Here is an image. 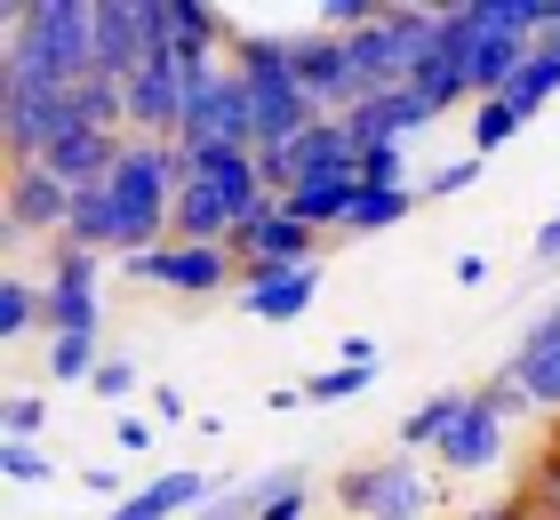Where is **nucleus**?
<instances>
[{"instance_id":"nucleus-7","label":"nucleus","mask_w":560,"mask_h":520,"mask_svg":"<svg viewBox=\"0 0 560 520\" xmlns=\"http://www.w3.org/2000/svg\"><path fill=\"white\" fill-rule=\"evenodd\" d=\"M345 505L369 512V520H417L424 512V481H417L409 457H385V464H369V473H345Z\"/></svg>"},{"instance_id":"nucleus-11","label":"nucleus","mask_w":560,"mask_h":520,"mask_svg":"<svg viewBox=\"0 0 560 520\" xmlns=\"http://www.w3.org/2000/svg\"><path fill=\"white\" fill-rule=\"evenodd\" d=\"M417 120H432V104L417 96V89H385V96H361V104H352V113H345V128H352V145H400V137H409V128Z\"/></svg>"},{"instance_id":"nucleus-32","label":"nucleus","mask_w":560,"mask_h":520,"mask_svg":"<svg viewBox=\"0 0 560 520\" xmlns=\"http://www.w3.org/2000/svg\"><path fill=\"white\" fill-rule=\"evenodd\" d=\"M129 384H137V369H129V360H96V393H129Z\"/></svg>"},{"instance_id":"nucleus-31","label":"nucleus","mask_w":560,"mask_h":520,"mask_svg":"<svg viewBox=\"0 0 560 520\" xmlns=\"http://www.w3.org/2000/svg\"><path fill=\"white\" fill-rule=\"evenodd\" d=\"M40 425H48V408H40V401H9V440H33Z\"/></svg>"},{"instance_id":"nucleus-22","label":"nucleus","mask_w":560,"mask_h":520,"mask_svg":"<svg viewBox=\"0 0 560 520\" xmlns=\"http://www.w3.org/2000/svg\"><path fill=\"white\" fill-rule=\"evenodd\" d=\"M400 217H409V193H376V185H361V200H352V217L345 224H361V232H385V224H400Z\"/></svg>"},{"instance_id":"nucleus-16","label":"nucleus","mask_w":560,"mask_h":520,"mask_svg":"<svg viewBox=\"0 0 560 520\" xmlns=\"http://www.w3.org/2000/svg\"><path fill=\"white\" fill-rule=\"evenodd\" d=\"M320 289V265H257L248 273V312L257 321H296Z\"/></svg>"},{"instance_id":"nucleus-8","label":"nucleus","mask_w":560,"mask_h":520,"mask_svg":"<svg viewBox=\"0 0 560 520\" xmlns=\"http://www.w3.org/2000/svg\"><path fill=\"white\" fill-rule=\"evenodd\" d=\"M192 89H200V65L152 57L137 81H129V120H144V128H185V96Z\"/></svg>"},{"instance_id":"nucleus-5","label":"nucleus","mask_w":560,"mask_h":520,"mask_svg":"<svg viewBox=\"0 0 560 520\" xmlns=\"http://www.w3.org/2000/svg\"><path fill=\"white\" fill-rule=\"evenodd\" d=\"M185 145H257V104H248V81H217L200 72V89L185 96Z\"/></svg>"},{"instance_id":"nucleus-9","label":"nucleus","mask_w":560,"mask_h":520,"mask_svg":"<svg viewBox=\"0 0 560 520\" xmlns=\"http://www.w3.org/2000/svg\"><path fill=\"white\" fill-rule=\"evenodd\" d=\"M144 24H152V57L176 65H200V48L217 41V9H200V0H144Z\"/></svg>"},{"instance_id":"nucleus-12","label":"nucleus","mask_w":560,"mask_h":520,"mask_svg":"<svg viewBox=\"0 0 560 520\" xmlns=\"http://www.w3.org/2000/svg\"><path fill=\"white\" fill-rule=\"evenodd\" d=\"M113 161H120V145H113V128H72V137H57L48 145V176L57 185H72V193H89V185H105L113 176Z\"/></svg>"},{"instance_id":"nucleus-26","label":"nucleus","mask_w":560,"mask_h":520,"mask_svg":"<svg viewBox=\"0 0 560 520\" xmlns=\"http://www.w3.org/2000/svg\"><path fill=\"white\" fill-rule=\"evenodd\" d=\"M33 312H40V297L24 289V280H9V289H0V336H24V328H33Z\"/></svg>"},{"instance_id":"nucleus-28","label":"nucleus","mask_w":560,"mask_h":520,"mask_svg":"<svg viewBox=\"0 0 560 520\" xmlns=\"http://www.w3.org/2000/svg\"><path fill=\"white\" fill-rule=\"evenodd\" d=\"M361 185H376V193L400 185V145H369L361 152Z\"/></svg>"},{"instance_id":"nucleus-13","label":"nucleus","mask_w":560,"mask_h":520,"mask_svg":"<svg viewBox=\"0 0 560 520\" xmlns=\"http://www.w3.org/2000/svg\"><path fill=\"white\" fill-rule=\"evenodd\" d=\"M48 224H72V185H57L48 169H16L9 176V232H48Z\"/></svg>"},{"instance_id":"nucleus-25","label":"nucleus","mask_w":560,"mask_h":520,"mask_svg":"<svg viewBox=\"0 0 560 520\" xmlns=\"http://www.w3.org/2000/svg\"><path fill=\"white\" fill-rule=\"evenodd\" d=\"M513 128H521V113H513L504 96H489V104H480V120H472V145H480V152H497L504 137H513Z\"/></svg>"},{"instance_id":"nucleus-1","label":"nucleus","mask_w":560,"mask_h":520,"mask_svg":"<svg viewBox=\"0 0 560 520\" xmlns=\"http://www.w3.org/2000/svg\"><path fill=\"white\" fill-rule=\"evenodd\" d=\"M265 193V161H248L241 145H185V161H176V232H185V249H217L224 232H241L257 217Z\"/></svg>"},{"instance_id":"nucleus-15","label":"nucleus","mask_w":560,"mask_h":520,"mask_svg":"<svg viewBox=\"0 0 560 520\" xmlns=\"http://www.w3.org/2000/svg\"><path fill=\"white\" fill-rule=\"evenodd\" d=\"M137 280H161V289H185V297H209L217 280H224V249H144Z\"/></svg>"},{"instance_id":"nucleus-23","label":"nucleus","mask_w":560,"mask_h":520,"mask_svg":"<svg viewBox=\"0 0 560 520\" xmlns=\"http://www.w3.org/2000/svg\"><path fill=\"white\" fill-rule=\"evenodd\" d=\"M272 488H280V473H265V481H248V488H233V497H217V505L200 512V520H257Z\"/></svg>"},{"instance_id":"nucleus-24","label":"nucleus","mask_w":560,"mask_h":520,"mask_svg":"<svg viewBox=\"0 0 560 520\" xmlns=\"http://www.w3.org/2000/svg\"><path fill=\"white\" fill-rule=\"evenodd\" d=\"M48 369H57V384L96 377V336H57V345H48Z\"/></svg>"},{"instance_id":"nucleus-6","label":"nucleus","mask_w":560,"mask_h":520,"mask_svg":"<svg viewBox=\"0 0 560 520\" xmlns=\"http://www.w3.org/2000/svg\"><path fill=\"white\" fill-rule=\"evenodd\" d=\"M144 65H152V24H144V0H96V72L129 89Z\"/></svg>"},{"instance_id":"nucleus-2","label":"nucleus","mask_w":560,"mask_h":520,"mask_svg":"<svg viewBox=\"0 0 560 520\" xmlns=\"http://www.w3.org/2000/svg\"><path fill=\"white\" fill-rule=\"evenodd\" d=\"M0 72L16 81H89L96 72V9L89 0H24Z\"/></svg>"},{"instance_id":"nucleus-27","label":"nucleus","mask_w":560,"mask_h":520,"mask_svg":"<svg viewBox=\"0 0 560 520\" xmlns=\"http://www.w3.org/2000/svg\"><path fill=\"white\" fill-rule=\"evenodd\" d=\"M296 512H304V473H296V464H280V488L265 497L257 520H296Z\"/></svg>"},{"instance_id":"nucleus-34","label":"nucleus","mask_w":560,"mask_h":520,"mask_svg":"<svg viewBox=\"0 0 560 520\" xmlns=\"http://www.w3.org/2000/svg\"><path fill=\"white\" fill-rule=\"evenodd\" d=\"M537 256H560V217H552V224L537 232Z\"/></svg>"},{"instance_id":"nucleus-18","label":"nucleus","mask_w":560,"mask_h":520,"mask_svg":"<svg viewBox=\"0 0 560 520\" xmlns=\"http://www.w3.org/2000/svg\"><path fill=\"white\" fill-rule=\"evenodd\" d=\"M200 497H209V481H200V473H168V481L137 488L129 505H113V520H168V512H192Z\"/></svg>"},{"instance_id":"nucleus-19","label":"nucleus","mask_w":560,"mask_h":520,"mask_svg":"<svg viewBox=\"0 0 560 520\" xmlns=\"http://www.w3.org/2000/svg\"><path fill=\"white\" fill-rule=\"evenodd\" d=\"M352 200H361V176H313V185L289 193V217L296 224H337V217H352Z\"/></svg>"},{"instance_id":"nucleus-4","label":"nucleus","mask_w":560,"mask_h":520,"mask_svg":"<svg viewBox=\"0 0 560 520\" xmlns=\"http://www.w3.org/2000/svg\"><path fill=\"white\" fill-rule=\"evenodd\" d=\"M241 81H248V104H257V145H265V152L296 145L304 128H313V96L289 81V65H280L272 33H257V41L241 48Z\"/></svg>"},{"instance_id":"nucleus-3","label":"nucleus","mask_w":560,"mask_h":520,"mask_svg":"<svg viewBox=\"0 0 560 520\" xmlns=\"http://www.w3.org/2000/svg\"><path fill=\"white\" fill-rule=\"evenodd\" d=\"M105 193H113V217H120V249H137L176 217V161H161V145H120Z\"/></svg>"},{"instance_id":"nucleus-33","label":"nucleus","mask_w":560,"mask_h":520,"mask_svg":"<svg viewBox=\"0 0 560 520\" xmlns=\"http://www.w3.org/2000/svg\"><path fill=\"white\" fill-rule=\"evenodd\" d=\"M472 176H480V161H456V169H441V176H432V193H465Z\"/></svg>"},{"instance_id":"nucleus-17","label":"nucleus","mask_w":560,"mask_h":520,"mask_svg":"<svg viewBox=\"0 0 560 520\" xmlns=\"http://www.w3.org/2000/svg\"><path fill=\"white\" fill-rule=\"evenodd\" d=\"M497 440H504V408L497 401H472L465 416H456V432L441 440V464H448V473H480V464L497 457Z\"/></svg>"},{"instance_id":"nucleus-29","label":"nucleus","mask_w":560,"mask_h":520,"mask_svg":"<svg viewBox=\"0 0 560 520\" xmlns=\"http://www.w3.org/2000/svg\"><path fill=\"white\" fill-rule=\"evenodd\" d=\"M369 377H376V369H328V377H313V401H352Z\"/></svg>"},{"instance_id":"nucleus-20","label":"nucleus","mask_w":560,"mask_h":520,"mask_svg":"<svg viewBox=\"0 0 560 520\" xmlns=\"http://www.w3.org/2000/svg\"><path fill=\"white\" fill-rule=\"evenodd\" d=\"M72 249H105V241H120V217H113V193L105 185H89V193H72Z\"/></svg>"},{"instance_id":"nucleus-14","label":"nucleus","mask_w":560,"mask_h":520,"mask_svg":"<svg viewBox=\"0 0 560 520\" xmlns=\"http://www.w3.org/2000/svg\"><path fill=\"white\" fill-rule=\"evenodd\" d=\"M504 377H513V384H521L528 401L560 408V304H552L545 321H537V328L521 336V353H513V369H504Z\"/></svg>"},{"instance_id":"nucleus-35","label":"nucleus","mask_w":560,"mask_h":520,"mask_svg":"<svg viewBox=\"0 0 560 520\" xmlns=\"http://www.w3.org/2000/svg\"><path fill=\"white\" fill-rule=\"evenodd\" d=\"M472 520H521V512L513 505H489V512H472Z\"/></svg>"},{"instance_id":"nucleus-10","label":"nucleus","mask_w":560,"mask_h":520,"mask_svg":"<svg viewBox=\"0 0 560 520\" xmlns=\"http://www.w3.org/2000/svg\"><path fill=\"white\" fill-rule=\"evenodd\" d=\"M233 241L248 249V273L257 265H313V224H296L289 208H257Z\"/></svg>"},{"instance_id":"nucleus-30","label":"nucleus","mask_w":560,"mask_h":520,"mask_svg":"<svg viewBox=\"0 0 560 520\" xmlns=\"http://www.w3.org/2000/svg\"><path fill=\"white\" fill-rule=\"evenodd\" d=\"M0 473H9V481H40L48 464H40V449H33V440H9V449H0Z\"/></svg>"},{"instance_id":"nucleus-21","label":"nucleus","mask_w":560,"mask_h":520,"mask_svg":"<svg viewBox=\"0 0 560 520\" xmlns=\"http://www.w3.org/2000/svg\"><path fill=\"white\" fill-rule=\"evenodd\" d=\"M465 408H472L465 393H432V401L409 416V425H400V440H409V449H432V440H448V432H456V416H465Z\"/></svg>"}]
</instances>
